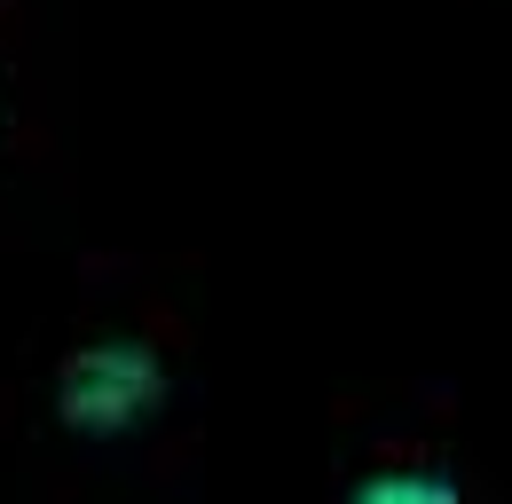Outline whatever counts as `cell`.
Masks as SVG:
<instances>
[{
  "label": "cell",
  "instance_id": "7a4b0ae2",
  "mask_svg": "<svg viewBox=\"0 0 512 504\" xmlns=\"http://www.w3.org/2000/svg\"><path fill=\"white\" fill-rule=\"evenodd\" d=\"M323 504H512L449 386H355L323 418Z\"/></svg>",
  "mask_w": 512,
  "mask_h": 504
},
{
  "label": "cell",
  "instance_id": "3957f363",
  "mask_svg": "<svg viewBox=\"0 0 512 504\" xmlns=\"http://www.w3.org/2000/svg\"><path fill=\"white\" fill-rule=\"evenodd\" d=\"M56 174V103L40 71V16L0 0V205Z\"/></svg>",
  "mask_w": 512,
  "mask_h": 504
},
{
  "label": "cell",
  "instance_id": "6da1fadb",
  "mask_svg": "<svg viewBox=\"0 0 512 504\" xmlns=\"http://www.w3.org/2000/svg\"><path fill=\"white\" fill-rule=\"evenodd\" d=\"M190 252H79L64 315H48L0 378V441L79 497L134 465L174 481L197 457V315Z\"/></svg>",
  "mask_w": 512,
  "mask_h": 504
}]
</instances>
